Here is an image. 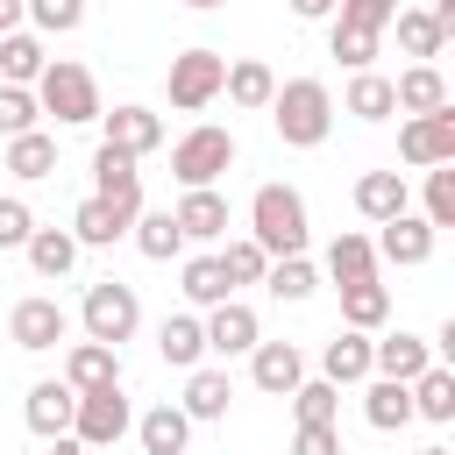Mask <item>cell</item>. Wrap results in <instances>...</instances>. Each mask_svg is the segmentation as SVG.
Here are the masks:
<instances>
[{"label": "cell", "mask_w": 455, "mask_h": 455, "mask_svg": "<svg viewBox=\"0 0 455 455\" xmlns=\"http://www.w3.org/2000/svg\"><path fill=\"white\" fill-rule=\"evenodd\" d=\"M306 199L291 192V185H256V199H249V242L277 263V256H306Z\"/></svg>", "instance_id": "obj_1"}, {"label": "cell", "mask_w": 455, "mask_h": 455, "mask_svg": "<svg viewBox=\"0 0 455 455\" xmlns=\"http://www.w3.org/2000/svg\"><path fill=\"white\" fill-rule=\"evenodd\" d=\"M270 121H277V135H284L291 149H320L327 128H334V92H327L320 78H284V85L270 92Z\"/></svg>", "instance_id": "obj_2"}, {"label": "cell", "mask_w": 455, "mask_h": 455, "mask_svg": "<svg viewBox=\"0 0 455 455\" xmlns=\"http://www.w3.org/2000/svg\"><path fill=\"white\" fill-rule=\"evenodd\" d=\"M28 92H36V107H43V114H57L64 128H78V121H100V114H107V107H100L92 71H85V64H71V57H50V64H43V78H36Z\"/></svg>", "instance_id": "obj_3"}, {"label": "cell", "mask_w": 455, "mask_h": 455, "mask_svg": "<svg viewBox=\"0 0 455 455\" xmlns=\"http://www.w3.org/2000/svg\"><path fill=\"white\" fill-rule=\"evenodd\" d=\"M78 320H85V341H107V348H121V341L142 327V299H135V284H121V277H100V284H85V306H78Z\"/></svg>", "instance_id": "obj_4"}, {"label": "cell", "mask_w": 455, "mask_h": 455, "mask_svg": "<svg viewBox=\"0 0 455 455\" xmlns=\"http://www.w3.org/2000/svg\"><path fill=\"white\" fill-rule=\"evenodd\" d=\"M228 164H235V135H228V128H213V121H199V128H192V135H178V149H171V171H178V185H185V192H206Z\"/></svg>", "instance_id": "obj_5"}, {"label": "cell", "mask_w": 455, "mask_h": 455, "mask_svg": "<svg viewBox=\"0 0 455 455\" xmlns=\"http://www.w3.org/2000/svg\"><path fill=\"white\" fill-rule=\"evenodd\" d=\"M220 78H228V57H220V50H185V57H171L164 92H171L178 114H199V107L220 100Z\"/></svg>", "instance_id": "obj_6"}, {"label": "cell", "mask_w": 455, "mask_h": 455, "mask_svg": "<svg viewBox=\"0 0 455 455\" xmlns=\"http://www.w3.org/2000/svg\"><path fill=\"white\" fill-rule=\"evenodd\" d=\"M128 427H135V412H128L121 384L78 391V412H71V441H78V448H114V441H121Z\"/></svg>", "instance_id": "obj_7"}, {"label": "cell", "mask_w": 455, "mask_h": 455, "mask_svg": "<svg viewBox=\"0 0 455 455\" xmlns=\"http://www.w3.org/2000/svg\"><path fill=\"white\" fill-rule=\"evenodd\" d=\"M398 156H405L412 171L455 164V107H441V114H412V121L398 128Z\"/></svg>", "instance_id": "obj_8"}, {"label": "cell", "mask_w": 455, "mask_h": 455, "mask_svg": "<svg viewBox=\"0 0 455 455\" xmlns=\"http://www.w3.org/2000/svg\"><path fill=\"white\" fill-rule=\"evenodd\" d=\"M92 199H107L114 213H142V171H135V156H121V149H92Z\"/></svg>", "instance_id": "obj_9"}, {"label": "cell", "mask_w": 455, "mask_h": 455, "mask_svg": "<svg viewBox=\"0 0 455 455\" xmlns=\"http://www.w3.org/2000/svg\"><path fill=\"white\" fill-rule=\"evenodd\" d=\"M7 334H14V348H28V355H43V348H57L64 334H71V313L57 306V299H21L14 313H7Z\"/></svg>", "instance_id": "obj_10"}, {"label": "cell", "mask_w": 455, "mask_h": 455, "mask_svg": "<svg viewBox=\"0 0 455 455\" xmlns=\"http://www.w3.org/2000/svg\"><path fill=\"white\" fill-rule=\"evenodd\" d=\"M419 370H434V341L419 334H391V341H370V377H391V384H412Z\"/></svg>", "instance_id": "obj_11"}, {"label": "cell", "mask_w": 455, "mask_h": 455, "mask_svg": "<svg viewBox=\"0 0 455 455\" xmlns=\"http://www.w3.org/2000/svg\"><path fill=\"white\" fill-rule=\"evenodd\" d=\"M249 377H256V391L291 398V391H299V377H306V355H299L291 341H256V348H249Z\"/></svg>", "instance_id": "obj_12"}, {"label": "cell", "mask_w": 455, "mask_h": 455, "mask_svg": "<svg viewBox=\"0 0 455 455\" xmlns=\"http://www.w3.org/2000/svg\"><path fill=\"white\" fill-rule=\"evenodd\" d=\"M199 327H206V348H213V355H249V348L263 341V327H256V313H249L242 299L213 306V313H206Z\"/></svg>", "instance_id": "obj_13"}, {"label": "cell", "mask_w": 455, "mask_h": 455, "mask_svg": "<svg viewBox=\"0 0 455 455\" xmlns=\"http://www.w3.org/2000/svg\"><path fill=\"white\" fill-rule=\"evenodd\" d=\"M71 412H78V391L64 384V377H43L36 391H28V405H21V419L43 434V441H57V434H71Z\"/></svg>", "instance_id": "obj_14"}, {"label": "cell", "mask_w": 455, "mask_h": 455, "mask_svg": "<svg viewBox=\"0 0 455 455\" xmlns=\"http://www.w3.org/2000/svg\"><path fill=\"white\" fill-rule=\"evenodd\" d=\"M355 213H363V220H377V228H384V220H398V213H412L405 178H398V171H363V178H355Z\"/></svg>", "instance_id": "obj_15"}, {"label": "cell", "mask_w": 455, "mask_h": 455, "mask_svg": "<svg viewBox=\"0 0 455 455\" xmlns=\"http://www.w3.org/2000/svg\"><path fill=\"white\" fill-rule=\"evenodd\" d=\"M384 263H398V270H412V263H427L434 256V228L419 220V213H398V220H384V235L370 242Z\"/></svg>", "instance_id": "obj_16"}, {"label": "cell", "mask_w": 455, "mask_h": 455, "mask_svg": "<svg viewBox=\"0 0 455 455\" xmlns=\"http://www.w3.org/2000/svg\"><path fill=\"white\" fill-rule=\"evenodd\" d=\"M107 121V149H121V156H149L156 142H164V121L149 114V107H114V114H100Z\"/></svg>", "instance_id": "obj_17"}, {"label": "cell", "mask_w": 455, "mask_h": 455, "mask_svg": "<svg viewBox=\"0 0 455 455\" xmlns=\"http://www.w3.org/2000/svg\"><path fill=\"white\" fill-rule=\"evenodd\" d=\"M171 220H178V235L185 242H220L228 235V199L206 185V192H185L178 206H171Z\"/></svg>", "instance_id": "obj_18"}, {"label": "cell", "mask_w": 455, "mask_h": 455, "mask_svg": "<svg viewBox=\"0 0 455 455\" xmlns=\"http://www.w3.org/2000/svg\"><path fill=\"white\" fill-rule=\"evenodd\" d=\"M64 384H71V391L121 384V348H107V341H78V348L64 355Z\"/></svg>", "instance_id": "obj_19"}, {"label": "cell", "mask_w": 455, "mask_h": 455, "mask_svg": "<svg viewBox=\"0 0 455 455\" xmlns=\"http://www.w3.org/2000/svg\"><path fill=\"white\" fill-rule=\"evenodd\" d=\"M391 100H398V114H441L448 107V78L434 64H412V71L391 78Z\"/></svg>", "instance_id": "obj_20"}, {"label": "cell", "mask_w": 455, "mask_h": 455, "mask_svg": "<svg viewBox=\"0 0 455 455\" xmlns=\"http://www.w3.org/2000/svg\"><path fill=\"white\" fill-rule=\"evenodd\" d=\"M156 355H164L171 370H199V363H206V327H199L192 313H171V320L156 327Z\"/></svg>", "instance_id": "obj_21"}, {"label": "cell", "mask_w": 455, "mask_h": 455, "mask_svg": "<svg viewBox=\"0 0 455 455\" xmlns=\"http://www.w3.org/2000/svg\"><path fill=\"white\" fill-rule=\"evenodd\" d=\"M320 377H327V384H363V377H370V334L341 327V334L320 348Z\"/></svg>", "instance_id": "obj_22"}, {"label": "cell", "mask_w": 455, "mask_h": 455, "mask_svg": "<svg viewBox=\"0 0 455 455\" xmlns=\"http://www.w3.org/2000/svg\"><path fill=\"white\" fill-rule=\"evenodd\" d=\"M135 220L128 213H114L107 199H78V213H71V242L78 249H107V242H121Z\"/></svg>", "instance_id": "obj_23"}, {"label": "cell", "mask_w": 455, "mask_h": 455, "mask_svg": "<svg viewBox=\"0 0 455 455\" xmlns=\"http://www.w3.org/2000/svg\"><path fill=\"white\" fill-rule=\"evenodd\" d=\"M327 277L348 291V284H370L377 277V249H370V235H334L327 242Z\"/></svg>", "instance_id": "obj_24"}, {"label": "cell", "mask_w": 455, "mask_h": 455, "mask_svg": "<svg viewBox=\"0 0 455 455\" xmlns=\"http://www.w3.org/2000/svg\"><path fill=\"white\" fill-rule=\"evenodd\" d=\"M363 419H370L377 434H398V427L412 419V384H391V377H370V391H363Z\"/></svg>", "instance_id": "obj_25"}, {"label": "cell", "mask_w": 455, "mask_h": 455, "mask_svg": "<svg viewBox=\"0 0 455 455\" xmlns=\"http://www.w3.org/2000/svg\"><path fill=\"white\" fill-rule=\"evenodd\" d=\"M135 434H142V455H185V441H192V419H185L178 405H149V412L135 419Z\"/></svg>", "instance_id": "obj_26"}, {"label": "cell", "mask_w": 455, "mask_h": 455, "mask_svg": "<svg viewBox=\"0 0 455 455\" xmlns=\"http://www.w3.org/2000/svg\"><path fill=\"white\" fill-rule=\"evenodd\" d=\"M228 398H235V384H228V370H192V384H185V419H228Z\"/></svg>", "instance_id": "obj_27"}, {"label": "cell", "mask_w": 455, "mask_h": 455, "mask_svg": "<svg viewBox=\"0 0 455 455\" xmlns=\"http://www.w3.org/2000/svg\"><path fill=\"white\" fill-rule=\"evenodd\" d=\"M412 419H434V427H448L455 419V370H419L412 377Z\"/></svg>", "instance_id": "obj_28"}, {"label": "cell", "mask_w": 455, "mask_h": 455, "mask_svg": "<svg viewBox=\"0 0 455 455\" xmlns=\"http://www.w3.org/2000/svg\"><path fill=\"white\" fill-rule=\"evenodd\" d=\"M391 28H398V50H405V57H419V64H434V57H441V43H448V36L434 28V14H427V7H398V14H391Z\"/></svg>", "instance_id": "obj_29"}, {"label": "cell", "mask_w": 455, "mask_h": 455, "mask_svg": "<svg viewBox=\"0 0 455 455\" xmlns=\"http://www.w3.org/2000/svg\"><path fill=\"white\" fill-rule=\"evenodd\" d=\"M28 263H36V277H64L71 263H78V242H71V228H36L28 242Z\"/></svg>", "instance_id": "obj_30"}, {"label": "cell", "mask_w": 455, "mask_h": 455, "mask_svg": "<svg viewBox=\"0 0 455 455\" xmlns=\"http://www.w3.org/2000/svg\"><path fill=\"white\" fill-rule=\"evenodd\" d=\"M220 92H228L235 107H270V92H277V78H270V64H256V57H242V64H228V78H220Z\"/></svg>", "instance_id": "obj_31"}, {"label": "cell", "mask_w": 455, "mask_h": 455, "mask_svg": "<svg viewBox=\"0 0 455 455\" xmlns=\"http://www.w3.org/2000/svg\"><path fill=\"white\" fill-rule=\"evenodd\" d=\"M341 107H348L355 121H384V114H398V100H391V78H384V71H355Z\"/></svg>", "instance_id": "obj_32"}, {"label": "cell", "mask_w": 455, "mask_h": 455, "mask_svg": "<svg viewBox=\"0 0 455 455\" xmlns=\"http://www.w3.org/2000/svg\"><path fill=\"white\" fill-rule=\"evenodd\" d=\"M7 171H14V178H57V142H50L43 128L14 135V142H7Z\"/></svg>", "instance_id": "obj_33"}, {"label": "cell", "mask_w": 455, "mask_h": 455, "mask_svg": "<svg viewBox=\"0 0 455 455\" xmlns=\"http://www.w3.org/2000/svg\"><path fill=\"white\" fill-rule=\"evenodd\" d=\"M341 320H348L355 334L384 327V320H391V291H384L377 277H370V284H348V291H341Z\"/></svg>", "instance_id": "obj_34"}, {"label": "cell", "mask_w": 455, "mask_h": 455, "mask_svg": "<svg viewBox=\"0 0 455 455\" xmlns=\"http://www.w3.org/2000/svg\"><path fill=\"white\" fill-rule=\"evenodd\" d=\"M43 64H50V57H43V43H36V36H21V28H14V36H0V71H7V85H36V78H43Z\"/></svg>", "instance_id": "obj_35"}, {"label": "cell", "mask_w": 455, "mask_h": 455, "mask_svg": "<svg viewBox=\"0 0 455 455\" xmlns=\"http://www.w3.org/2000/svg\"><path fill=\"white\" fill-rule=\"evenodd\" d=\"M128 235H135V249H142L149 263H171V256L185 249V235H178V220H171V213H135V228H128Z\"/></svg>", "instance_id": "obj_36"}, {"label": "cell", "mask_w": 455, "mask_h": 455, "mask_svg": "<svg viewBox=\"0 0 455 455\" xmlns=\"http://www.w3.org/2000/svg\"><path fill=\"white\" fill-rule=\"evenodd\" d=\"M228 291H235V284H228V270H220V256H192V263H185V299H192V306L213 313V306H228Z\"/></svg>", "instance_id": "obj_37"}, {"label": "cell", "mask_w": 455, "mask_h": 455, "mask_svg": "<svg viewBox=\"0 0 455 455\" xmlns=\"http://www.w3.org/2000/svg\"><path fill=\"white\" fill-rule=\"evenodd\" d=\"M334 405H341V384H327V377H299V391H291L299 427H334Z\"/></svg>", "instance_id": "obj_38"}, {"label": "cell", "mask_w": 455, "mask_h": 455, "mask_svg": "<svg viewBox=\"0 0 455 455\" xmlns=\"http://www.w3.org/2000/svg\"><path fill=\"white\" fill-rule=\"evenodd\" d=\"M327 50H334L348 71H370L377 50H384V36H377V28H348V21H334V28H327Z\"/></svg>", "instance_id": "obj_39"}, {"label": "cell", "mask_w": 455, "mask_h": 455, "mask_svg": "<svg viewBox=\"0 0 455 455\" xmlns=\"http://www.w3.org/2000/svg\"><path fill=\"white\" fill-rule=\"evenodd\" d=\"M263 284H270V299H313V284H320V270H313L306 256H277V263L263 270Z\"/></svg>", "instance_id": "obj_40"}, {"label": "cell", "mask_w": 455, "mask_h": 455, "mask_svg": "<svg viewBox=\"0 0 455 455\" xmlns=\"http://www.w3.org/2000/svg\"><path fill=\"white\" fill-rule=\"evenodd\" d=\"M419 220H427L434 235L455 228V164H434V171H427V213H419Z\"/></svg>", "instance_id": "obj_41"}, {"label": "cell", "mask_w": 455, "mask_h": 455, "mask_svg": "<svg viewBox=\"0 0 455 455\" xmlns=\"http://www.w3.org/2000/svg\"><path fill=\"white\" fill-rule=\"evenodd\" d=\"M43 121V107H36V92L28 85H0V135L14 142V135H28Z\"/></svg>", "instance_id": "obj_42"}, {"label": "cell", "mask_w": 455, "mask_h": 455, "mask_svg": "<svg viewBox=\"0 0 455 455\" xmlns=\"http://www.w3.org/2000/svg\"><path fill=\"white\" fill-rule=\"evenodd\" d=\"M220 270H228V284H263V270H270V256L242 235V242H228L220 249Z\"/></svg>", "instance_id": "obj_43"}, {"label": "cell", "mask_w": 455, "mask_h": 455, "mask_svg": "<svg viewBox=\"0 0 455 455\" xmlns=\"http://www.w3.org/2000/svg\"><path fill=\"white\" fill-rule=\"evenodd\" d=\"M28 21H36L43 36H71V28L85 21V0H28Z\"/></svg>", "instance_id": "obj_44"}, {"label": "cell", "mask_w": 455, "mask_h": 455, "mask_svg": "<svg viewBox=\"0 0 455 455\" xmlns=\"http://www.w3.org/2000/svg\"><path fill=\"white\" fill-rule=\"evenodd\" d=\"M398 7H405V0H341V14H334V21H348V28H377V36H384Z\"/></svg>", "instance_id": "obj_45"}, {"label": "cell", "mask_w": 455, "mask_h": 455, "mask_svg": "<svg viewBox=\"0 0 455 455\" xmlns=\"http://www.w3.org/2000/svg\"><path fill=\"white\" fill-rule=\"evenodd\" d=\"M28 235H36V213L21 199H0V249H21Z\"/></svg>", "instance_id": "obj_46"}, {"label": "cell", "mask_w": 455, "mask_h": 455, "mask_svg": "<svg viewBox=\"0 0 455 455\" xmlns=\"http://www.w3.org/2000/svg\"><path fill=\"white\" fill-rule=\"evenodd\" d=\"M291 455H341V434H334V427H299Z\"/></svg>", "instance_id": "obj_47"}, {"label": "cell", "mask_w": 455, "mask_h": 455, "mask_svg": "<svg viewBox=\"0 0 455 455\" xmlns=\"http://www.w3.org/2000/svg\"><path fill=\"white\" fill-rule=\"evenodd\" d=\"M334 7H341V0H291V14H299V21H327Z\"/></svg>", "instance_id": "obj_48"}, {"label": "cell", "mask_w": 455, "mask_h": 455, "mask_svg": "<svg viewBox=\"0 0 455 455\" xmlns=\"http://www.w3.org/2000/svg\"><path fill=\"white\" fill-rule=\"evenodd\" d=\"M21 14H28V0H0V36H14V28H21Z\"/></svg>", "instance_id": "obj_49"}, {"label": "cell", "mask_w": 455, "mask_h": 455, "mask_svg": "<svg viewBox=\"0 0 455 455\" xmlns=\"http://www.w3.org/2000/svg\"><path fill=\"white\" fill-rule=\"evenodd\" d=\"M50 455H92V448H78L71 434H57V441H50Z\"/></svg>", "instance_id": "obj_50"}, {"label": "cell", "mask_w": 455, "mask_h": 455, "mask_svg": "<svg viewBox=\"0 0 455 455\" xmlns=\"http://www.w3.org/2000/svg\"><path fill=\"white\" fill-rule=\"evenodd\" d=\"M185 7H192V14H213V7H228V0H185Z\"/></svg>", "instance_id": "obj_51"}, {"label": "cell", "mask_w": 455, "mask_h": 455, "mask_svg": "<svg viewBox=\"0 0 455 455\" xmlns=\"http://www.w3.org/2000/svg\"><path fill=\"white\" fill-rule=\"evenodd\" d=\"M419 455H455V448H419Z\"/></svg>", "instance_id": "obj_52"}]
</instances>
